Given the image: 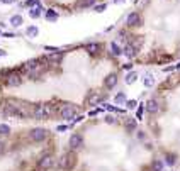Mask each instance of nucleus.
Here are the masks:
<instances>
[{"instance_id": "obj_1", "label": "nucleus", "mask_w": 180, "mask_h": 171, "mask_svg": "<svg viewBox=\"0 0 180 171\" xmlns=\"http://www.w3.org/2000/svg\"><path fill=\"white\" fill-rule=\"evenodd\" d=\"M4 114L5 115L19 117V119H27L31 115V110L27 107V103H22L19 100H7L4 107Z\"/></svg>"}, {"instance_id": "obj_2", "label": "nucleus", "mask_w": 180, "mask_h": 171, "mask_svg": "<svg viewBox=\"0 0 180 171\" xmlns=\"http://www.w3.org/2000/svg\"><path fill=\"white\" fill-rule=\"evenodd\" d=\"M53 112H55V108H53L51 103H39V105L34 107V110L31 112V115L38 120H43V119H48L49 115H53Z\"/></svg>"}, {"instance_id": "obj_3", "label": "nucleus", "mask_w": 180, "mask_h": 171, "mask_svg": "<svg viewBox=\"0 0 180 171\" xmlns=\"http://www.w3.org/2000/svg\"><path fill=\"white\" fill-rule=\"evenodd\" d=\"M75 163H77V156H75L73 151H70V153H66V154L61 156L58 166H60L61 169H72V168L75 166Z\"/></svg>"}, {"instance_id": "obj_4", "label": "nucleus", "mask_w": 180, "mask_h": 171, "mask_svg": "<svg viewBox=\"0 0 180 171\" xmlns=\"http://www.w3.org/2000/svg\"><path fill=\"white\" fill-rule=\"evenodd\" d=\"M60 114L63 119H73V117L77 115V105H73V103H65L63 107L60 108Z\"/></svg>"}, {"instance_id": "obj_5", "label": "nucleus", "mask_w": 180, "mask_h": 171, "mask_svg": "<svg viewBox=\"0 0 180 171\" xmlns=\"http://www.w3.org/2000/svg\"><path fill=\"white\" fill-rule=\"evenodd\" d=\"M22 83V76L15 71H9L5 76V85L7 86H19Z\"/></svg>"}, {"instance_id": "obj_6", "label": "nucleus", "mask_w": 180, "mask_h": 171, "mask_svg": "<svg viewBox=\"0 0 180 171\" xmlns=\"http://www.w3.org/2000/svg\"><path fill=\"white\" fill-rule=\"evenodd\" d=\"M29 137H31V141L41 142V141H44V139L48 137V131H46V129H43V127L32 129V131H31V134H29Z\"/></svg>"}, {"instance_id": "obj_7", "label": "nucleus", "mask_w": 180, "mask_h": 171, "mask_svg": "<svg viewBox=\"0 0 180 171\" xmlns=\"http://www.w3.org/2000/svg\"><path fill=\"white\" fill-rule=\"evenodd\" d=\"M128 27H139L143 24V21H141V15H139V14L138 12H131L128 15Z\"/></svg>"}, {"instance_id": "obj_8", "label": "nucleus", "mask_w": 180, "mask_h": 171, "mask_svg": "<svg viewBox=\"0 0 180 171\" xmlns=\"http://www.w3.org/2000/svg\"><path fill=\"white\" fill-rule=\"evenodd\" d=\"M80 147H83V137L80 134H73L70 137V149L75 151V149H80Z\"/></svg>"}, {"instance_id": "obj_9", "label": "nucleus", "mask_w": 180, "mask_h": 171, "mask_svg": "<svg viewBox=\"0 0 180 171\" xmlns=\"http://www.w3.org/2000/svg\"><path fill=\"white\" fill-rule=\"evenodd\" d=\"M63 56H65V53L63 51H55V53H51V54L46 58V63H51V64H58L61 60H63Z\"/></svg>"}, {"instance_id": "obj_10", "label": "nucleus", "mask_w": 180, "mask_h": 171, "mask_svg": "<svg viewBox=\"0 0 180 171\" xmlns=\"http://www.w3.org/2000/svg\"><path fill=\"white\" fill-rule=\"evenodd\" d=\"M116 85H117V75L116 73H111V75H107V76L104 78V86H105V88H114Z\"/></svg>"}, {"instance_id": "obj_11", "label": "nucleus", "mask_w": 180, "mask_h": 171, "mask_svg": "<svg viewBox=\"0 0 180 171\" xmlns=\"http://www.w3.org/2000/svg\"><path fill=\"white\" fill-rule=\"evenodd\" d=\"M53 166V158L51 156H43V158L39 159V168L41 169H49Z\"/></svg>"}, {"instance_id": "obj_12", "label": "nucleus", "mask_w": 180, "mask_h": 171, "mask_svg": "<svg viewBox=\"0 0 180 171\" xmlns=\"http://www.w3.org/2000/svg\"><path fill=\"white\" fill-rule=\"evenodd\" d=\"M146 110L150 112V114H156V112L160 110L158 100H148V103H146Z\"/></svg>"}, {"instance_id": "obj_13", "label": "nucleus", "mask_w": 180, "mask_h": 171, "mask_svg": "<svg viewBox=\"0 0 180 171\" xmlns=\"http://www.w3.org/2000/svg\"><path fill=\"white\" fill-rule=\"evenodd\" d=\"M75 5H77L78 9H90V7L95 5V0H77Z\"/></svg>"}, {"instance_id": "obj_14", "label": "nucleus", "mask_w": 180, "mask_h": 171, "mask_svg": "<svg viewBox=\"0 0 180 171\" xmlns=\"http://www.w3.org/2000/svg\"><path fill=\"white\" fill-rule=\"evenodd\" d=\"M122 54H126L128 58H134V56L138 54V47H136V46H133V44H129V46H126V47H124Z\"/></svg>"}, {"instance_id": "obj_15", "label": "nucleus", "mask_w": 180, "mask_h": 171, "mask_svg": "<svg viewBox=\"0 0 180 171\" xmlns=\"http://www.w3.org/2000/svg\"><path fill=\"white\" fill-rule=\"evenodd\" d=\"M22 15H12L10 17V26L12 27H19V26H22Z\"/></svg>"}, {"instance_id": "obj_16", "label": "nucleus", "mask_w": 180, "mask_h": 171, "mask_svg": "<svg viewBox=\"0 0 180 171\" xmlns=\"http://www.w3.org/2000/svg\"><path fill=\"white\" fill-rule=\"evenodd\" d=\"M100 47H102V46H100L99 43H92V44H88V46H87V51H88L90 54H97Z\"/></svg>"}, {"instance_id": "obj_17", "label": "nucleus", "mask_w": 180, "mask_h": 171, "mask_svg": "<svg viewBox=\"0 0 180 171\" xmlns=\"http://www.w3.org/2000/svg\"><path fill=\"white\" fill-rule=\"evenodd\" d=\"M111 53H112V56H121L122 54V49H121V46H117V43H112L111 44Z\"/></svg>"}, {"instance_id": "obj_18", "label": "nucleus", "mask_w": 180, "mask_h": 171, "mask_svg": "<svg viewBox=\"0 0 180 171\" xmlns=\"http://www.w3.org/2000/svg\"><path fill=\"white\" fill-rule=\"evenodd\" d=\"M136 78H138V75L134 71L128 73V75H126V83H128V85H131V83H134V81H136Z\"/></svg>"}, {"instance_id": "obj_19", "label": "nucleus", "mask_w": 180, "mask_h": 171, "mask_svg": "<svg viewBox=\"0 0 180 171\" xmlns=\"http://www.w3.org/2000/svg\"><path fill=\"white\" fill-rule=\"evenodd\" d=\"M26 32H27V36H29V37H36L39 31H38V27H36V26H31V27H27Z\"/></svg>"}, {"instance_id": "obj_20", "label": "nucleus", "mask_w": 180, "mask_h": 171, "mask_svg": "<svg viewBox=\"0 0 180 171\" xmlns=\"http://www.w3.org/2000/svg\"><path fill=\"white\" fill-rule=\"evenodd\" d=\"M10 134V127L7 124H0V136H9Z\"/></svg>"}, {"instance_id": "obj_21", "label": "nucleus", "mask_w": 180, "mask_h": 171, "mask_svg": "<svg viewBox=\"0 0 180 171\" xmlns=\"http://www.w3.org/2000/svg\"><path fill=\"white\" fill-rule=\"evenodd\" d=\"M126 129H128L129 132H131V131H134V129H136V120L128 119V120H126Z\"/></svg>"}, {"instance_id": "obj_22", "label": "nucleus", "mask_w": 180, "mask_h": 171, "mask_svg": "<svg viewBox=\"0 0 180 171\" xmlns=\"http://www.w3.org/2000/svg\"><path fill=\"white\" fill-rule=\"evenodd\" d=\"M114 100H116L117 105H122V103H126V95H124V93H117Z\"/></svg>"}, {"instance_id": "obj_23", "label": "nucleus", "mask_w": 180, "mask_h": 171, "mask_svg": "<svg viewBox=\"0 0 180 171\" xmlns=\"http://www.w3.org/2000/svg\"><path fill=\"white\" fill-rule=\"evenodd\" d=\"M46 19H48V21H53V22H55L56 19H58V14H56L55 10H48V12H46Z\"/></svg>"}, {"instance_id": "obj_24", "label": "nucleus", "mask_w": 180, "mask_h": 171, "mask_svg": "<svg viewBox=\"0 0 180 171\" xmlns=\"http://www.w3.org/2000/svg\"><path fill=\"white\" fill-rule=\"evenodd\" d=\"M29 15H31L32 19H38L39 15H41V7H36V9H31Z\"/></svg>"}, {"instance_id": "obj_25", "label": "nucleus", "mask_w": 180, "mask_h": 171, "mask_svg": "<svg viewBox=\"0 0 180 171\" xmlns=\"http://www.w3.org/2000/svg\"><path fill=\"white\" fill-rule=\"evenodd\" d=\"M105 9H107V5H105V4H99V5H94V10H95V12H104V10H105Z\"/></svg>"}, {"instance_id": "obj_26", "label": "nucleus", "mask_w": 180, "mask_h": 171, "mask_svg": "<svg viewBox=\"0 0 180 171\" xmlns=\"http://www.w3.org/2000/svg\"><path fill=\"white\" fill-rule=\"evenodd\" d=\"M163 169V163L162 161H155L153 163V171H162Z\"/></svg>"}, {"instance_id": "obj_27", "label": "nucleus", "mask_w": 180, "mask_h": 171, "mask_svg": "<svg viewBox=\"0 0 180 171\" xmlns=\"http://www.w3.org/2000/svg\"><path fill=\"white\" fill-rule=\"evenodd\" d=\"M143 81H145V85H146V86H153V83H155V80L150 76V75H146V78H145Z\"/></svg>"}, {"instance_id": "obj_28", "label": "nucleus", "mask_w": 180, "mask_h": 171, "mask_svg": "<svg viewBox=\"0 0 180 171\" xmlns=\"http://www.w3.org/2000/svg\"><path fill=\"white\" fill-rule=\"evenodd\" d=\"M126 107H128V108H134V107H136V100H126Z\"/></svg>"}, {"instance_id": "obj_29", "label": "nucleus", "mask_w": 180, "mask_h": 171, "mask_svg": "<svg viewBox=\"0 0 180 171\" xmlns=\"http://www.w3.org/2000/svg\"><path fill=\"white\" fill-rule=\"evenodd\" d=\"M167 164H175V156H167Z\"/></svg>"}, {"instance_id": "obj_30", "label": "nucleus", "mask_w": 180, "mask_h": 171, "mask_svg": "<svg viewBox=\"0 0 180 171\" xmlns=\"http://www.w3.org/2000/svg\"><path fill=\"white\" fill-rule=\"evenodd\" d=\"M105 122H107V124H114V122H116V120H114V117L107 115V117H105Z\"/></svg>"}, {"instance_id": "obj_31", "label": "nucleus", "mask_w": 180, "mask_h": 171, "mask_svg": "<svg viewBox=\"0 0 180 171\" xmlns=\"http://www.w3.org/2000/svg\"><path fill=\"white\" fill-rule=\"evenodd\" d=\"M4 153H5V144L0 141V154H4Z\"/></svg>"}, {"instance_id": "obj_32", "label": "nucleus", "mask_w": 180, "mask_h": 171, "mask_svg": "<svg viewBox=\"0 0 180 171\" xmlns=\"http://www.w3.org/2000/svg\"><path fill=\"white\" fill-rule=\"evenodd\" d=\"M143 117V108H139V110H138V119H141Z\"/></svg>"}, {"instance_id": "obj_33", "label": "nucleus", "mask_w": 180, "mask_h": 171, "mask_svg": "<svg viewBox=\"0 0 180 171\" xmlns=\"http://www.w3.org/2000/svg\"><path fill=\"white\" fill-rule=\"evenodd\" d=\"M2 4H12V2H15V0H0Z\"/></svg>"}, {"instance_id": "obj_34", "label": "nucleus", "mask_w": 180, "mask_h": 171, "mask_svg": "<svg viewBox=\"0 0 180 171\" xmlns=\"http://www.w3.org/2000/svg\"><path fill=\"white\" fill-rule=\"evenodd\" d=\"M58 131H60V132H63V131H66V125H60V127H58Z\"/></svg>"}, {"instance_id": "obj_35", "label": "nucleus", "mask_w": 180, "mask_h": 171, "mask_svg": "<svg viewBox=\"0 0 180 171\" xmlns=\"http://www.w3.org/2000/svg\"><path fill=\"white\" fill-rule=\"evenodd\" d=\"M124 0H114V4H122Z\"/></svg>"}, {"instance_id": "obj_36", "label": "nucleus", "mask_w": 180, "mask_h": 171, "mask_svg": "<svg viewBox=\"0 0 180 171\" xmlns=\"http://www.w3.org/2000/svg\"><path fill=\"white\" fill-rule=\"evenodd\" d=\"M2 54H4V51H2V49H0V56H2Z\"/></svg>"}, {"instance_id": "obj_37", "label": "nucleus", "mask_w": 180, "mask_h": 171, "mask_svg": "<svg viewBox=\"0 0 180 171\" xmlns=\"http://www.w3.org/2000/svg\"><path fill=\"white\" fill-rule=\"evenodd\" d=\"M177 68H178V69H180V63H178V66H177Z\"/></svg>"}]
</instances>
